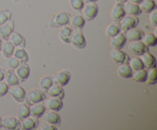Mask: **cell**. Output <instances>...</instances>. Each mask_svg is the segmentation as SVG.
<instances>
[{
	"label": "cell",
	"instance_id": "cell-1",
	"mask_svg": "<svg viewBox=\"0 0 157 130\" xmlns=\"http://www.w3.org/2000/svg\"><path fill=\"white\" fill-rule=\"evenodd\" d=\"M98 6L96 2H85L81 9V15L85 21L94 19L98 14Z\"/></svg>",
	"mask_w": 157,
	"mask_h": 130
},
{
	"label": "cell",
	"instance_id": "cell-2",
	"mask_svg": "<svg viewBox=\"0 0 157 130\" xmlns=\"http://www.w3.org/2000/svg\"><path fill=\"white\" fill-rule=\"evenodd\" d=\"M45 99V93L40 89H32L29 90V93H26L25 98V102L29 106L36 102H42Z\"/></svg>",
	"mask_w": 157,
	"mask_h": 130
},
{
	"label": "cell",
	"instance_id": "cell-3",
	"mask_svg": "<svg viewBox=\"0 0 157 130\" xmlns=\"http://www.w3.org/2000/svg\"><path fill=\"white\" fill-rule=\"evenodd\" d=\"M70 43L77 49H83L86 47L85 37L80 29L72 31Z\"/></svg>",
	"mask_w": 157,
	"mask_h": 130
},
{
	"label": "cell",
	"instance_id": "cell-4",
	"mask_svg": "<svg viewBox=\"0 0 157 130\" xmlns=\"http://www.w3.org/2000/svg\"><path fill=\"white\" fill-rule=\"evenodd\" d=\"M139 23V18L134 15H125L122 19L120 21L119 24L121 29L123 32H127L130 29L136 28Z\"/></svg>",
	"mask_w": 157,
	"mask_h": 130
},
{
	"label": "cell",
	"instance_id": "cell-5",
	"mask_svg": "<svg viewBox=\"0 0 157 130\" xmlns=\"http://www.w3.org/2000/svg\"><path fill=\"white\" fill-rule=\"evenodd\" d=\"M71 77V74L69 70H62L57 72L54 75L53 77H52V80H53L54 84H57L61 87H64L68 84Z\"/></svg>",
	"mask_w": 157,
	"mask_h": 130
},
{
	"label": "cell",
	"instance_id": "cell-6",
	"mask_svg": "<svg viewBox=\"0 0 157 130\" xmlns=\"http://www.w3.org/2000/svg\"><path fill=\"white\" fill-rule=\"evenodd\" d=\"M128 49L133 54L136 56H140L145 52L148 51V47L143 41H131L128 45Z\"/></svg>",
	"mask_w": 157,
	"mask_h": 130
},
{
	"label": "cell",
	"instance_id": "cell-7",
	"mask_svg": "<svg viewBox=\"0 0 157 130\" xmlns=\"http://www.w3.org/2000/svg\"><path fill=\"white\" fill-rule=\"evenodd\" d=\"M2 127L8 130H15L21 128V122L18 118L15 116H6L2 119Z\"/></svg>",
	"mask_w": 157,
	"mask_h": 130
},
{
	"label": "cell",
	"instance_id": "cell-8",
	"mask_svg": "<svg viewBox=\"0 0 157 130\" xmlns=\"http://www.w3.org/2000/svg\"><path fill=\"white\" fill-rule=\"evenodd\" d=\"M15 73L18 76L19 81H25L30 74V67L27 62H21L15 69Z\"/></svg>",
	"mask_w": 157,
	"mask_h": 130
},
{
	"label": "cell",
	"instance_id": "cell-9",
	"mask_svg": "<svg viewBox=\"0 0 157 130\" xmlns=\"http://www.w3.org/2000/svg\"><path fill=\"white\" fill-rule=\"evenodd\" d=\"M110 58L118 65L124 63H128L130 61L128 54L121 50V49H113L110 52Z\"/></svg>",
	"mask_w": 157,
	"mask_h": 130
},
{
	"label": "cell",
	"instance_id": "cell-10",
	"mask_svg": "<svg viewBox=\"0 0 157 130\" xmlns=\"http://www.w3.org/2000/svg\"><path fill=\"white\" fill-rule=\"evenodd\" d=\"M126 15V12L124 9V4L117 2L113 6L110 12V17L114 22H120L121 19Z\"/></svg>",
	"mask_w": 157,
	"mask_h": 130
},
{
	"label": "cell",
	"instance_id": "cell-11",
	"mask_svg": "<svg viewBox=\"0 0 157 130\" xmlns=\"http://www.w3.org/2000/svg\"><path fill=\"white\" fill-rule=\"evenodd\" d=\"M45 108L48 110H54V111H59L63 106L62 99L58 97H53L50 96V98L45 99L44 102Z\"/></svg>",
	"mask_w": 157,
	"mask_h": 130
},
{
	"label": "cell",
	"instance_id": "cell-12",
	"mask_svg": "<svg viewBox=\"0 0 157 130\" xmlns=\"http://www.w3.org/2000/svg\"><path fill=\"white\" fill-rule=\"evenodd\" d=\"M10 93L13 99L18 102H23L26 96V92L25 89L18 84L11 87Z\"/></svg>",
	"mask_w": 157,
	"mask_h": 130
},
{
	"label": "cell",
	"instance_id": "cell-13",
	"mask_svg": "<svg viewBox=\"0 0 157 130\" xmlns=\"http://www.w3.org/2000/svg\"><path fill=\"white\" fill-rule=\"evenodd\" d=\"M14 31V22L11 19L0 24V37L4 40L9 39V37Z\"/></svg>",
	"mask_w": 157,
	"mask_h": 130
},
{
	"label": "cell",
	"instance_id": "cell-14",
	"mask_svg": "<svg viewBox=\"0 0 157 130\" xmlns=\"http://www.w3.org/2000/svg\"><path fill=\"white\" fill-rule=\"evenodd\" d=\"M38 125V118L29 115L21 120V128L25 130H32L36 128Z\"/></svg>",
	"mask_w": 157,
	"mask_h": 130
},
{
	"label": "cell",
	"instance_id": "cell-15",
	"mask_svg": "<svg viewBox=\"0 0 157 130\" xmlns=\"http://www.w3.org/2000/svg\"><path fill=\"white\" fill-rule=\"evenodd\" d=\"M127 42V38L124 33L119 32L117 35L112 37L110 40V46L113 49H122Z\"/></svg>",
	"mask_w": 157,
	"mask_h": 130
},
{
	"label": "cell",
	"instance_id": "cell-16",
	"mask_svg": "<svg viewBox=\"0 0 157 130\" xmlns=\"http://www.w3.org/2000/svg\"><path fill=\"white\" fill-rule=\"evenodd\" d=\"M44 121L48 123L55 125L56 126L60 125L61 123V116L60 115L57 113V111H54V110H48L45 113L44 112Z\"/></svg>",
	"mask_w": 157,
	"mask_h": 130
},
{
	"label": "cell",
	"instance_id": "cell-17",
	"mask_svg": "<svg viewBox=\"0 0 157 130\" xmlns=\"http://www.w3.org/2000/svg\"><path fill=\"white\" fill-rule=\"evenodd\" d=\"M126 38H127V41H140V40H142L143 36H144V33L139 28H133L130 29V30L125 32Z\"/></svg>",
	"mask_w": 157,
	"mask_h": 130
},
{
	"label": "cell",
	"instance_id": "cell-18",
	"mask_svg": "<svg viewBox=\"0 0 157 130\" xmlns=\"http://www.w3.org/2000/svg\"><path fill=\"white\" fill-rule=\"evenodd\" d=\"M47 94L49 96H53V97H58L62 99L64 96V89L61 86L58 85L57 84H52L51 87L47 90Z\"/></svg>",
	"mask_w": 157,
	"mask_h": 130
},
{
	"label": "cell",
	"instance_id": "cell-19",
	"mask_svg": "<svg viewBox=\"0 0 157 130\" xmlns=\"http://www.w3.org/2000/svg\"><path fill=\"white\" fill-rule=\"evenodd\" d=\"M140 58L143 64H144V68L150 69L156 67V59H155L154 56L151 54L149 51L145 52L144 54L140 55Z\"/></svg>",
	"mask_w": 157,
	"mask_h": 130
},
{
	"label": "cell",
	"instance_id": "cell-20",
	"mask_svg": "<svg viewBox=\"0 0 157 130\" xmlns=\"http://www.w3.org/2000/svg\"><path fill=\"white\" fill-rule=\"evenodd\" d=\"M55 17V21L56 22V24L58 27H61V26L67 25L70 22L71 15L68 12H58L54 15Z\"/></svg>",
	"mask_w": 157,
	"mask_h": 130
},
{
	"label": "cell",
	"instance_id": "cell-21",
	"mask_svg": "<svg viewBox=\"0 0 157 130\" xmlns=\"http://www.w3.org/2000/svg\"><path fill=\"white\" fill-rule=\"evenodd\" d=\"M9 40L15 47H24L25 46V40L24 37L20 33L17 32H12L10 36L9 37Z\"/></svg>",
	"mask_w": 157,
	"mask_h": 130
},
{
	"label": "cell",
	"instance_id": "cell-22",
	"mask_svg": "<svg viewBox=\"0 0 157 130\" xmlns=\"http://www.w3.org/2000/svg\"><path fill=\"white\" fill-rule=\"evenodd\" d=\"M117 74L121 77L124 79H128L132 77L133 74V70L131 69L128 63H124V64L119 65L117 69Z\"/></svg>",
	"mask_w": 157,
	"mask_h": 130
},
{
	"label": "cell",
	"instance_id": "cell-23",
	"mask_svg": "<svg viewBox=\"0 0 157 130\" xmlns=\"http://www.w3.org/2000/svg\"><path fill=\"white\" fill-rule=\"evenodd\" d=\"M85 20L84 19L81 14H75L71 16L70 22L71 27L75 29H82L85 24Z\"/></svg>",
	"mask_w": 157,
	"mask_h": 130
},
{
	"label": "cell",
	"instance_id": "cell-24",
	"mask_svg": "<svg viewBox=\"0 0 157 130\" xmlns=\"http://www.w3.org/2000/svg\"><path fill=\"white\" fill-rule=\"evenodd\" d=\"M46 111V108L44 103L39 102L30 106V115L35 116V117L39 118L44 115V112Z\"/></svg>",
	"mask_w": 157,
	"mask_h": 130
},
{
	"label": "cell",
	"instance_id": "cell-25",
	"mask_svg": "<svg viewBox=\"0 0 157 130\" xmlns=\"http://www.w3.org/2000/svg\"><path fill=\"white\" fill-rule=\"evenodd\" d=\"M124 9L125 11L126 14L130 15H134V16H138L141 14V10L139 7V5L133 4V3L126 2L124 3Z\"/></svg>",
	"mask_w": 157,
	"mask_h": 130
},
{
	"label": "cell",
	"instance_id": "cell-26",
	"mask_svg": "<svg viewBox=\"0 0 157 130\" xmlns=\"http://www.w3.org/2000/svg\"><path fill=\"white\" fill-rule=\"evenodd\" d=\"M72 34V29L69 26L64 25L61 26L59 30V38H61L63 42L66 44H69L71 41V36Z\"/></svg>",
	"mask_w": 157,
	"mask_h": 130
},
{
	"label": "cell",
	"instance_id": "cell-27",
	"mask_svg": "<svg viewBox=\"0 0 157 130\" xmlns=\"http://www.w3.org/2000/svg\"><path fill=\"white\" fill-rule=\"evenodd\" d=\"M5 82L9 86V87H12L18 84L19 83V80H18V76L13 72L12 70H6V75H5Z\"/></svg>",
	"mask_w": 157,
	"mask_h": 130
},
{
	"label": "cell",
	"instance_id": "cell-28",
	"mask_svg": "<svg viewBox=\"0 0 157 130\" xmlns=\"http://www.w3.org/2000/svg\"><path fill=\"white\" fill-rule=\"evenodd\" d=\"M12 56L16 58L20 61V63L27 62L29 61V55H28L27 52L25 50L24 47H15Z\"/></svg>",
	"mask_w": 157,
	"mask_h": 130
},
{
	"label": "cell",
	"instance_id": "cell-29",
	"mask_svg": "<svg viewBox=\"0 0 157 130\" xmlns=\"http://www.w3.org/2000/svg\"><path fill=\"white\" fill-rule=\"evenodd\" d=\"M17 114L19 120L25 119L30 115V106L26 102H20L18 106Z\"/></svg>",
	"mask_w": 157,
	"mask_h": 130
},
{
	"label": "cell",
	"instance_id": "cell-30",
	"mask_svg": "<svg viewBox=\"0 0 157 130\" xmlns=\"http://www.w3.org/2000/svg\"><path fill=\"white\" fill-rule=\"evenodd\" d=\"M139 7L141 12L145 13H150L156 9V2L154 0H143L139 4Z\"/></svg>",
	"mask_w": 157,
	"mask_h": 130
},
{
	"label": "cell",
	"instance_id": "cell-31",
	"mask_svg": "<svg viewBox=\"0 0 157 130\" xmlns=\"http://www.w3.org/2000/svg\"><path fill=\"white\" fill-rule=\"evenodd\" d=\"M14 48H15V46H14L9 40H6V41H4V43H2L1 51L2 53L3 56H4L5 58H10L11 56H12Z\"/></svg>",
	"mask_w": 157,
	"mask_h": 130
},
{
	"label": "cell",
	"instance_id": "cell-32",
	"mask_svg": "<svg viewBox=\"0 0 157 130\" xmlns=\"http://www.w3.org/2000/svg\"><path fill=\"white\" fill-rule=\"evenodd\" d=\"M121 26H120L119 22H114L110 23L107 26L105 30V33L107 35V36L112 38L114 35H117L119 32H121Z\"/></svg>",
	"mask_w": 157,
	"mask_h": 130
},
{
	"label": "cell",
	"instance_id": "cell-33",
	"mask_svg": "<svg viewBox=\"0 0 157 130\" xmlns=\"http://www.w3.org/2000/svg\"><path fill=\"white\" fill-rule=\"evenodd\" d=\"M20 64V61L14 56H11L3 61L2 65L6 70H15Z\"/></svg>",
	"mask_w": 157,
	"mask_h": 130
},
{
	"label": "cell",
	"instance_id": "cell-34",
	"mask_svg": "<svg viewBox=\"0 0 157 130\" xmlns=\"http://www.w3.org/2000/svg\"><path fill=\"white\" fill-rule=\"evenodd\" d=\"M143 42L147 46V47H155L157 44V38L156 35L153 33H147L144 35L142 38Z\"/></svg>",
	"mask_w": 157,
	"mask_h": 130
},
{
	"label": "cell",
	"instance_id": "cell-35",
	"mask_svg": "<svg viewBox=\"0 0 157 130\" xmlns=\"http://www.w3.org/2000/svg\"><path fill=\"white\" fill-rule=\"evenodd\" d=\"M132 77L134 80L139 83H144L147 80V70L145 68L133 71Z\"/></svg>",
	"mask_w": 157,
	"mask_h": 130
},
{
	"label": "cell",
	"instance_id": "cell-36",
	"mask_svg": "<svg viewBox=\"0 0 157 130\" xmlns=\"http://www.w3.org/2000/svg\"><path fill=\"white\" fill-rule=\"evenodd\" d=\"M150 85H154L157 82V70L156 67L150 68L147 70V80Z\"/></svg>",
	"mask_w": 157,
	"mask_h": 130
},
{
	"label": "cell",
	"instance_id": "cell-37",
	"mask_svg": "<svg viewBox=\"0 0 157 130\" xmlns=\"http://www.w3.org/2000/svg\"><path fill=\"white\" fill-rule=\"evenodd\" d=\"M128 64L130 66L132 70H133V71L144 68V65L141 59L140 58H136V57H134V58L130 59Z\"/></svg>",
	"mask_w": 157,
	"mask_h": 130
},
{
	"label": "cell",
	"instance_id": "cell-38",
	"mask_svg": "<svg viewBox=\"0 0 157 130\" xmlns=\"http://www.w3.org/2000/svg\"><path fill=\"white\" fill-rule=\"evenodd\" d=\"M52 84H53L52 77L49 76H43L39 81L40 90H41L42 91H47L48 89L51 87Z\"/></svg>",
	"mask_w": 157,
	"mask_h": 130
},
{
	"label": "cell",
	"instance_id": "cell-39",
	"mask_svg": "<svg viewBox=\"0 0 157 130\" xmlns=\"http://www.w3.org/2000/svg\"><path fill=\"white\" fill-rule=\"evenodd\" d=\"M70 6L74 10L81 11L84 4V2L83 0H69Z\"/></svg>",
	"mask_w": 157,
	"mask_h": 130
},
{
	"label": "cell",
	"instance_id": "cell-40",
	"mask_svg": "<svg viewBox=\"0 0 157 130\" xmlns=\"http://www.w3.org/2000/svg\"><path fill=\"white\" fill-rule=\"evenodd\" d=\"M11 15H12V13L9 10L0 11V24L11 19Z\"/></svg>",
	"mask_w": 157,
	"mask_h": 130
},
{
	"label": "cell",
	"instance_id": "cell-41",
	"mask_svg": "<svg viewBox=\"0 0 157 130\" xmlns=\"http://www.w3.org/2000/svg\"><path fill=\"white\" fill-rule=\"evenodd\" d=\"M9 86L4 81H0V97L4 96L9 92Z\"/></svg>",
	"mask_w": 157,
	"mask_h": 130
},
{
	"label": "cell",
	"instance_id": "cell-42",
	"mask_svg": "<svg viewBox=\"0 0 157 130\" xmlns=\"http://www.w3.org/2000/svg\"><path fill=\"white\" fill-rule=\"evenodd\" d=\"M149 19H150V24H151L153 26H154V27H156L157 26V11L156 10V9L150 12Z\"/></svg>",
	"mask_w": 157,
	"mask_h": 130
},
{
	"label": "cell",
	"instance_id": "cell-43",
	"mask_svg": "<svg viewBox=\"0 0 157 130\" xmlns=\"http://www.w3.org/2000/svg\"><path fill=\"white\" fill-rule=\"evenodd\" d=\"M40 128L42 130H57L58 129V128L56 127V125L48 123V122H45V121H44V122L41 124V128Z\"/></svg>",
	"mask_w": 157,
	"mask_h": 130
},
{
	"label": "cell",
	"instance_id": "cell-44",
	"mask_svg": "<svg viewBox=\"0 0 157 130\" xmlns=\"http://www.w3.org/2000/svg\"><path fill=\"white\" fill-rule=\"evenodd\" d=\"M49 25H50L51 27L58 28V25H57L56 22H55V17H54V15H52V16L51 17L50 20H49Z\"/></svg>",
	"mask_w": 157,
	"mask_h": 130
},
{
	"label": "cell",
	"instance_id": "cell-45",
	"mask_svg": "<svg viewBox=\"0 0 157 130\" xmlns=\"http://www.w3.org/2000/svg\"><path fill=\"white\" fill-rule=\"evenodd\" d=\"M6 70L3 68H0V81H2L5 78V75H6Z\"/></svg>",
	"mask_w": 157,
	"mask_h": 130
},
{
	"label": "cell",
	"instance_id": "cell-46",
	"mask_svg": "<svg viewBox=\"0 0 157 130\" xmlns=\"http://www.w3.org/2000/svg\"><path fill=\"white\" fill-rule=\"evenodd\" d=\"M127 1L129 2H131V3H133V4H136V5H139L140 3L141 2L143 1V0H127Z\"/></svg>",
	"mask_w": 157,
	"mask_h": 130
},
{
	"label": "cell",
	"instance_id": "cell-47",
	"mask_svg": "<svg viewBox=\"0 0 157 130\" xmlns=\"http://www.w3.org/2000/svg\"><path fill=\"white\" fill-rule=\"evenodd\" d=\"M115 1H116L117 2H118V3H121V4H124V3H125L127 1V0H115Z\"/></svg>",
	"mask_w": 157,
	"mask_h": 130
},
{
	"label": "cell",
	"instance_id": "cell-48",
	"mask_svg": "<svg viewBox=\"0 0 157 130\" xmlns=\"http://www.w3.org/2000/svg\"><path fill=\"white\" fill-rule=\"evenodd\" d=\"M83 1L84 2V3L85 2H96L98 0H83Z\"/></svg>",
	"mask_w": 157,
	"mask_h": 130
},
{
	"label": "cell",
	"instance_id": "cell-49",
	"mask_svg": "<svg viewBox=\"0 0 157 130\" xmlns=\"http://www.w3.org/2000/svg\"><path fill=\"white\" fill-rule=\"evenodd\" d=\"M2 45V38H1V37H0V51H1Z\"/></svg>",
	"mask_w": 157,
	"mask_h": 130
},
{
	"label": "cell",
	"instance_id": "cell-50",
	"mask_svg": "<svg viewBox=\"0 0 157 130\" xmlns=\"http://www.w3.org/2000/svg\"><path fill=\"white\" fill-rule=\"evenodd\" d=\"M2 127V117L0 116V128Z\"/></svg>",
	"mask_w": 157,
	"mask_h": 130
}]
</instances>
